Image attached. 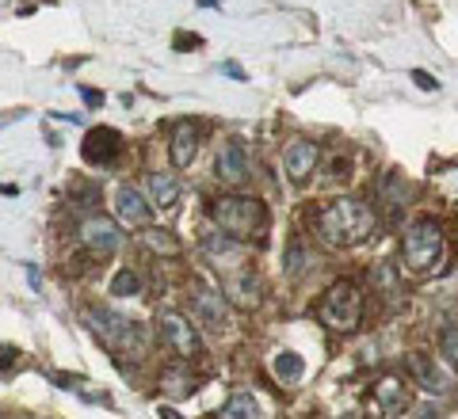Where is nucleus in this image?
Segmentation results:
<instances>
[{"instance_id":"1","label":"nucleus","mask_w":458,"mask_h":419,"mask_svg":"<svg viewBox=\"0 0 458 419\" xmlns=\"http://www.w3.org/2000/svg\"><path fill=\"white\" fill-rule=\"evenodd\" d=\"M375 225H378L375 206L355 195H340L333 202H325L318 218H313V229H318L325 248H352V244H360L375 233Z\"/></svg>"},{"instance_id":"2","label":"nucleus","mask_w":458,"mask_h":419,"mask_svg":"<svg viewBox=\"0 0 458 419\" xmlns=\"http://www.w3.org/2000/svg\"><path fill=\"white\" fill-rule=\"evenodd\" d=\"M214 225L237 240H264L267 233V206L252 195H225L210 210Z\"/></svg>"},{"instance_id":"3","label":"nucleus","mask_w":458,"mask_h":419,"mask_svg":"<svg viewBox=\"0 0 458 419\" xmlns=\"http://www.w3.org/2000/svg\"><path fill=\"white\" fill-rule=\"evenodd\" d=\"M84 324L92 328V336L107 347L111 355H146V328L131 316H119L111 309H89L84 313Z\"/></svg>"},{"instance_id":"4","label":"nucleus","mask_w":458,"mask_h":419,"mask_svg":"<svg viewBox=\"0 0 458 419\" xmlns=\"http://www.w3.org/2000/svg\"><path fill=\"white\" fill-rule=\"evenodd\" d=\"M443 248H447V240H443V229L436 222H412L401 237V264L412 274H424L436 267Z\"/></svg>"},{"instance_id":"5","label":"nucleus","mask_w":458,"mask_h":419,"mask_svg":"<svg viewBox=\"0 0 458 419\" xmlns=\"http://www.w3.org/2000/svg\"><path fill=\"white\" fill-rule=\"evenodd\" d=\"M318 313H321V321L333 331H355V328H360V321H363V294H360V286H355L352 279H336L325 290Z\"/></svg>"},{"instance_id":"6","label":"nucleus","mask_w":458,"mask_h":419,"mask_svg":"<svg viewBox=\"0 0 458 419\" xmlns=\"http://www.w3.org/2000/svg\"><path fill=\"white\" fill-rule=\"evenodd\" d=\"M157 336L168 351H176L180 358H195L199 355V336L188 316H180L176 309H161L157 313Z\"/></svg>"},{"instance_id":"7","label":"nucleus","mask_w":458,"mask_h":419,"mask_svg":"<svg viewBox=\"0 0 458 419\" xmlns=\"http://www.w3.org/2000/svg\"><path fill=\"white\" fill-rule=\"evenodd\" d=\"M77 237H81L84 248H92V252H99V256H114V252L126 248L123 225L111 222V218H84V222L77 225Z\"/></svg>"},{"instance_id":"8","label":"nucleus","mask_w":458,"mask_h":419,"mask_svg":"<svg viewBox=\"0 0 458 419\" xmlns=\"http://www.w3.org/2000/svg\"><path fill=\"white\" fill-rule=\"evenodd\" d=\"M321 161V146L313 138H291L283 149V172L291 183H306Z\"/></svg>"},{"instance_id":"9","label":"nucleus","mask_w":458,"mask_h":419,"mask_svg":"<svg viewBox=\"0 0 458 419\" xmlns=\"http://www.w3.org/2000/svg\"><path fill=\"white\" fill-rule=\"evenodd\" d=\"M81 156L89 164H114L123 156V134L119 130H107V126L89 130L81 141Z\"/></svg>"},{"instance_id":"10","label":"nucleus","mask_w":458,"mask_h":419,"mask_svg":"<svg viewBox=\"0 0 458 419\" xmlns=\"http://www.w3.org/2000/svg\"><path fill=\"white\" fill-rule=\"evenodd\" d=\"M405 363H409L412 381H417L420 389H428V393H451L454 378H451V373H443V366L428 351H409Z\"/></svg>"},{"instance_id":"11","label":"nucleus","mask_w":458,"mask_h":419,"mask_svg":"<svg viewBox=\"0 0 458 419\" xmlns=\"http://www.w3.org/2000/svg\"><path fill=\"white\" fill-rule=\"evenodd\" d=\"M114 214H119V222L134 225V229H146L153 222L149 198L138 195V187H119V195H114Z\"/></svg>"},{"instance_id":"12","label":"nucleus","mask_w":458,"mask_h":419,"mask_svg":"<svg viewBox=\"0 0 458 419\" xmlns=\"http://www.w3.org/2000/svg\"><path fill=\"white\" fill-rule=\"evenodd\" d=\"M214 172H218L222 183H245V180L252 176L249 156H245V149H241L237 141H225V146H222L218 161H214Z\"/></svg>"},{"instance_id":"13","label":"nucleus","mask_w":458,"mask_h":419,"mask_svg":"<svg viewBox=\"0 0 458 419\" xmlns=\"http://www.w3.org/2000/svg\"><path fill=\"white\" fill-rule=\"evenodd\" d=\"M225 290H229V301L241 309H252V306H260V279L249 271V267H241V271H229L225 274Z\"/></svg>"},{"instance_id":"14","label":"nucleus","mask_w":458,"mask_h":419,"mask_svg":"<svg viewBox=\"0 0 458 419\" xmlns=\"http://www.w3.org/2000/svg\"><path fill=\"white\" fill-rule=\"evenodd\" d=\"M199 141H203V134H199L195 122H176V130H172V138H168L172 164H176V168H191L195 153H199Z\"/></svg>"},{"instance_id":"15","label":"nucleus","mask_w":458,"mask_h":419,"mask_svg":"<svg viewBox=\"0 0 458 419\" xmlns=\"http://www.w3.org/2000/svg\"><path fill=\"white\" fill-rule=\"evenodd\" d=\"M191 306H195V313H199V321H203L210 331H222V328H225L229 306H225L222 294H214V290H195V294H191Z\"/></svg>"},{"instance_id":"16","label":"nucleus","mask_w":458,"mask_h":419,"mask_svg":"<svg viewBox=\"0 0 458 419\" xmlns=\"http://www.w3.org/2000/svg\"><path fill=\"white\" fill-rule=\"evenodd\" d=\"M375 404L382 415H401L409 412V389L401 385L397 378H378L375 381Z\"/></svg>"},{"instance_id":"17","label":"nucleus","mask_w":458,"mask_h":419,"mask_svg":"<svg viewBox=\"0 0 458 419\" xmlns=\"http://www.w3.org/2000/svg\"><path fill=\"white\" fill-rule=\"evenodd\" d=\"M146 198L157 210H172L180 202V180L168 176V172H153V176L146 180Z\"/></svg>"},{"instance_id":"18","label":"nucleus","mask_w":458,"mask_h":419,"mask_svg":"<svg viewBox=\"0 0 458 419\" xmlns=\"http://www.w3.org/2000/svg\"><path fill=\"white\" fill-rule=\"evenodd\" d=\"M54 381L62 385V389H69V393L84 397L89 404H104V408H111V393H107V389H99V385H92V381H84V378H62V373H57Z\"/></svg>"},{"instance_id":"19","label":"nucleus","mask_w":458,"mask_h":419,"mask_svg":"<svg viewBox=\"0 0 458 419\" xmlns=\"http://www.w3.org/2000/svg\"><path fill=\"white\" fill-rule=\"evenodd\" d=\"M222 419H256L260 415V400H256L252 393H233L222 408H218Z\"/></svg>"},{"instance_id":"20","label":"nucleus","mask_w":458,"mask_h":419,"mask_svg":"<svg viewBox=\"0 0 458 419\" xmlns=\"http://www.w3.org/2000/svg\"><path fill=\"white\" fill-rule=\"evenodd\" d=\"M276 378L283 381V385H298L302 381V373H306V363H302V355H294V351H283V355H276Z\"/></svg>"},{"instance_id":"21","label":"nucleus","mask_w":458,"mask_h":419,"mask_svg":"<svg viewBox=\"0 0 458 419\" xmlns=\"http://www.w3.org/2000/svg\"><path fill=\"white\" fill-rule=\"evenodd\" d=\"M141 244L153 252V256H176L180 252V240L172 237V233H165V229H141Z\"/></svg>"},{"instance_id":"22","label":"nucleus","mask_w":458,"mask_h":419,"mask_svg":"<svg viewBox=\"0 0 458 419\" xmlns=\"http://www.w3.org/2000/svg\"><path fill=\"white\" fill-rule=\"evenodd\" d=\"M111 294L114 297H134V294H141V279H138L134 271H119L111 279Z\"/></svg>"},{"instance_id":"23","label":"nucleus","mask_w":458,"mask_h":419,"mask_svg":"<svg viewBox=\"0 0 458 419\" xmlns=\"http://www.w3.org/2000/svg\"><path fill=\"white\" fill-rule=\"evenodd\" d=\"M439 343H443V358H447V366L458 373V324H451V328H443V336H439Z\"/></svg>"},{"instance_id":"24","label":"nucleus","mask_w":458,"mask_h":419,"mask_svg":"<svg viewBox=\"0 0 458 419\" xmlns=\"http://www.w3.org/2000/svg\"><path fill=\"white\" fill-rule=\"evenodd\" d=\"M73 202L77 206H84V210H92V206H99V187L96 183H73Z\"/></svg>"},{"instance_id":"25","label":"nucleus","mask_w":458,"mask_h":419,"mask_svg":"<svg viewBox=\"0 0 458 419\" xmlns=\"http://www.w3.org/2000/svg\"><path fill=\"white\" fill-rule=\"evenodd\" d=\"M412 80H417L424 92H436V88H439V80H436V77H428V73H420V69H412Z\"/></svg>"},{"instance_id":"26","label":"nucleus","mask_w":458,"mask_h":419,"mask_svg":"<svg viewBox=\"0 0 458 419\" xmlns=\"http://www.w3.org/2000/svg\"><path fill=\"white\" fill-rule=\"evenodd\" d=\"M81 96H84V104H89V107H99V104H104V96H99L96 88H81Z\"/></svg>"},{"instance_id":"27","label":"nucleus","mask_w":458,"mask_h":419,"mask_svg":"<svg viewBox=\"0 0 458 419\" xmlns=\"http://www.w3.org/2000/svg\"><path fill=\"white\" fill-rule=\"evenodd\" d=\"M12 363H16V351H12V347H0V370H8Z\"/></svg>"},{"instance_id":"28","label":"nucleus","mask_w":458,"mask_h":419,"mask_svg":"<svg viewBox=\"0 0 458 419\" xmlns=\"http://www.w3.org/2000/svg\"><path fill=\"white\" fill-rule=\"evenodd\" d=\"M199 38H176V50H195Z\"/></svg>"}]
</instances>
